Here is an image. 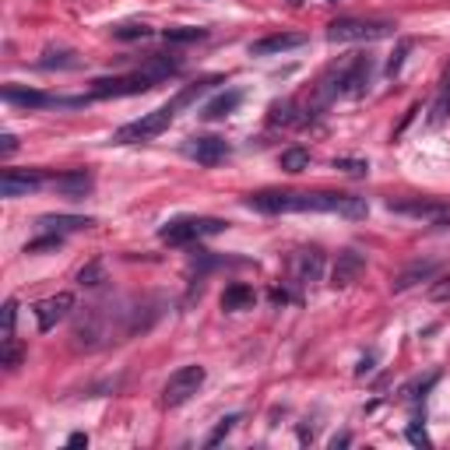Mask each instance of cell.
I'll return each instance as SVG.
<instances>
[{
    "instance_id": "obj_1",
    "label": "cell",
    "mask_w": 450,
    "mask_h": 450,
    "mask_svg": "<svg viewBox=\"0 0 450 450\" xmlns=\"http://www.w3.org/2000/svg\"><path fill=\"white\" fill-rule=\"evenodd\" d=\"M250 211H261V215H342V218H366L369 215V204L366 197L356 193H334V190H306V193H296V190H257L243 201Z\"/></svg>"
},
{
    "instance_id": "obj_2",
    "label": "cell",
    "mask_w": 450,
    "mask_h": 450,
    "mask_svg": "<svg viewBox=\"0 0 450 450\" xmlns=\"http://www.w3.org/2000/svg\"><path fill=\"white\" fill-rule=\"evenodd\" d=\"M394 21H376V18H338L327 25V43H373L394 35Z\"/></svg>"
},
{
    "instance_id": "obj_3",
    "label": "cell",
    "mask_w": 450,
    "mask_h": 450,
    "mask_svg": "<svg viewBox=\"0 0 450 450\" xmlns=\"http://www.w3.org/2000/svg\"><path fill=\"white\" fill-rule=\"evenodd\" d=\"M176 113H180V109H176L173 102H166V106H159V109L145 113L141 120L123 123V127L113 134V145H141V141H152V137H159V134L173 123V116H176Z\"/></svg>"
},
{
    "instance_id": "obj_4",
    "label": "cell",
    "mask_w": 450,
    "mask_h": 450,
    "mask_svg": "<svg viewBox=\"0 0 450 450\" xmlns=\"http://www.w3.org/2000/svg\"><path fill=\"white\" fill-rule=\"evenodd\" d=\"M225 229L222 218H204V215H186V218H173L159 229V240L169 243V247H186L193 240H204V236H218Z\"/></svg>"
},
{
    "instance_id": "obj_5",
    "label": "cell",
    "mask_w": 450,
    "mask_h": 450,
    "mask_svg": "<svg viewBox=\"0 0 450 450\" xmlns=\"http://www.w3.org/2000/svg\"><path fill=\"white\" fill-rule=\"evenodd\" d=\"M204 380H208V369H204V366H180V369L166 380V387H162V405H166V408L186 405V401L204 387Z\"/></svg>"
},
{
    "instance_id": "obj_6",
    "label": "cell",
    "mask_w": 450,
    "mask_h": 450,
    "mask_svg": "<svg viewBox=\"0 0 450 450\" xmlns=\"http://www.w3.org/2000/svg\"><path fill=\"white\" fill-rule=\"evenodd\" d=\"M387 211L408 215L429 225H447L450 222V201H433V197H405V201H387Z\"/></svg>"
},
{
    "instance_id": "obj_7",
    "label": "cell",
    "mask_w": 450,
    "mask_h": 450,
    "mask_svg": "<svg viewBox=\"0 0 450 450\" xmlns=\"http://www.w3.org/2000/svg\"><path fill=\"white\" fill-rule=\"evenodd\" d=\"M155 89L152 74L145 67H137L134 74H120V78H99L91 81V95L95 99H123V95H141V91Z\"/></svg>"
},
{
    "instance_id": "obj_8",
    "label": "cell",
    "mask_w": 450,
    "mask_h": 450,
    "mask_svg": "<svg viewBox=\"0 0 450 450\" xmlns=\"http://www.w3.org/2000/svg\"><path fill=\"white\" fill-rule=\"evenodd\" d=\"M109 342V327H106V310L102 306H85V313L74 320V345L78 349H99Z\"/></svg>"
},
{
    "instance_id": "obj_9",
    "label": "cell",
    "mask_w": 450,
    "mask_h": 450,
    "mask_svg": "<svg viewBox=\"0 0 450 450\" xmlns=\"http://www.w3.org/2000/svg\"><path fill=\"white\" fill-rule=\"evenodd\" d=\"M320 274H324V254H320L317 247L296 250V254L288 257V278H292L299 288L317 285V281H320Z\"/></svg>"
},
{
    "instance_id": "obj_10",
    "label": "cell",
    "mask_w": 450,
    "mask_h": 450,
    "mask_svg": "<svg viewBox=\"0 0 450 450\" xmlns=\"http://www.w3.org/2000/svg\"><path fill=\"white\" fill-rule=\"evenodd\" d=\"M369 81H373V57L356 53V57H349V60L342 64V91H345V95H352V99L366 95V91H369Z\"/></svg>"
},
{
    "instance_id": "obj_11",
    "label": "cell",
    "mask_w": 450,
    "mask_h": 450,
    "mask_svg": "<svg viewBox=\"0 0 450 450\" xmlns=\"http://www.w3.org/2000/svg\"><path fill=\"white\" fill-rule=\"evenodd\" d=\"M43 183H50L43 169H7L0 176V197H25V193L39 190Z\"/></svg>"
},
{
    "instance_id": "obj_12",
    "label": "cell",
    "mask_w": 450,
    "mask_h": 450,
    "mask_svg": "<svg viewBox=\"0 0 450 450\" xmlns=\"http://www.w3.org/2000/svg\"><path fill=\"white\" fill-rule=\"evenodd\" d=\"M71 310H74V296H71V292H57V296L43 299V303L35 306L39 331H43V334H46V331H53L60 320H67V317H71Z\"/></svg>"
},
{
    "instance_id": "obj_13",
    "label": "cell",
    "mask_w": 450,
    "mask_h": 450,
    "mask_svg": "<svg viewBox=\"0 0 450 450\" xmlns=\"http://www.w3.org/2000/svg\"><path fill=\"white\" fill-rule=\"evenodd\" d=\"M183 152H186L190 159H197L201 166H218V162L229 159V141H225V137H215V134H208V137H190Z\"/></svg>"
},
{
    "instance_id": "obj_14",
    "label": "cell",
    "mask_w": 450,
    "mask_h": 450,
    "mask_svg": "<svg viewBox=\"0 0 450 450\" xmlns=\"http://www.w3.org/2000/svg\"><path fill=\"white\" fill-rule=\"evenodd\" d=\"M50 186L60 193V197H71V201H81L95 190V180H91L89 169H67V173H57L50 176Z\"/></svg>"
},
{
    "instance_id": "obj_15",
    "label": "cell",
    "mask_w": 450,
    "mask_h": 450,
    "mask_svg": "<svg viewBox=\"0 0 450 450\" xmlns=\"http://www.w3.org/2000/svg\"><path fill=\"white\" fill-rule=\"evenodd\" d=\"M299 46H306L303 32H278V35H264V39L250 43V57H278V53H288Z\"/></svg>"
},
{
    "instance_id": "obj_16",
    "label": "cell",
    "mask_w": 450,
    "mask_h": 450,
    "mask_svg": "<svg viewBox=\"0 0 450 450\" xmlns=\"http://www.w3.org/2000/svg\"><path fill=\"white\" fill-rule=\"evenodd\" d=\"M4 102H11V106H25V109L71 106V99H60V95H46V91H35V89H18V85H7V89H4Z\"/></svg>"
},
{
    "instance_id": "obj_17",
    "label": "cell",
    "mask_w": 450,
    "mask_h": 450,
    "mask_svg": "<svg viewBox=\"0 0 450 450\" xmlns=\"http://www.w3.org/2000/svg\"><path fill=\"white\" fill-rule=\"evenodd\" d=\"M362 271H366V254H359V250H342L338 261H334V268H331V285L334 288H345V285L359 281Z\"/></svg>"
},
{
    "instance_id": "obj_18",
    "label": "cell",
    "mask_w": 450,
    "mask_h": 450,
    "mask_svg": "<svg viewBox=\"0 0 450 450\" xmlns=\"http://www.w3.org/2000/svg\"><path fill=\"white\" fill-rule=\"evenodd\" d=\"M437 274H440V261H415V264H408L405 271H398V274H394L390 288H394V292H408L412 285L429 281V278H437Z\"/></svg>"
},
{
    "instance_id": "obj_19",
    "label": "cell",
    "mask_w": 450,
    "mask_h": 450,
    "mask_svg": "<svg viewBox=\"0 0 450 450\" xmlns=\"http://www.w3.org/2000/svg\"><path fill=\"white\" fill-rule=\"evenodd\" d=\"M95 225V218L89 215H43L39 218V229L43 232H81V229H91Z\"/></svg>"
},
{
    "instance_id": "obj_20",
    "label": "cell",
    "mask_w": 450,
    "mask_h": 450,
    "mask_svg": "<svg viewBox=\"0 0 450 450\" xmlns=\"http://www.w3.org/2000/svg\"><path fill=\"white\" fill-rule=\"evenodd\" d=\"M254 303H257V292H254V285H247V281H232V285H225V292H222V310H225V313L250 310Z\"/></svg>"
},
{
    "instance_id": "obj_21",
    "label": "cell",
    "mask_w": 450,
    "mask_h": 450,
    "mask_svg": "<svg viewBox=\"0 0 450 450\" xmlns=\"http://www.w3.org/2000/svg\"><path fill=\"white\" fill-rule=\"evenodd\" d=\"M240 102H243V91L229 89V91H222V95H215V99L201 109V116H204V120H225V116H232V113L240 109Z\"/></svg>"
},
{
    "instance_id": "obj_22",
    "label": "cell",
    "mask_w": 450,
    "mask_h": 450,
    "mask_svg": "<svg viewBox=\"0 0 450 450\" xmlns=\"http://www.w3.org/2000/svg\"><path fill=\"white\" fill-rule=\"evenodd\" d=\"M43 71H78L81 67V57L74 50H46L43 60H39Z\"/></svg>"
},
{
    "instance_id": "obj_23",
    "label": "cell",
    "mask_w": 450,
    "mask_h": 450,
    "mask_svg": "<svg viewBox=\"0 0 450 450\" xmlns=\"http://www.w3.org/2000/svg\"><path fill=\"white\" fill-rule=\"evenodd\" d=\"M450 116V67L447 74H444V81H440V91H437V99H433V109H429V127H444Z\"/></svg>"
},
{
    "instance_id": "obj_24",
    "label": "cell",
    "mask_w": 450,
    "mask_h": 450,
    "mask_svg": "<svg viewBox=\"0 0 450 450\" xmlns=\"http://www.w3.org/2000/svg\"><path fill=\"white\" fill-rule=\"evenodd\" d=\"M21 359H25V345H21L18 338L0 342V366H4V369H18Z\"/></svg>"
},
{
    "instance_id": "obj_25",
    "label": "cell",
    "mask_w": 450,
    "mask_h": 450,
    "mask_svg": "<svg viewBox=\"0 0 450 450\" xmlns=\"http://www.w3.org/2000/svg\"><path fill=\"white\" fill-rule=\"evenodd\" d=\"M281 169H285V173H303V169H310V152H306V148H285V152H281Z\"/></svg>"
},
{
    "instance_id": "obj_26",
    "label": "cell",
    "mask_w": 450,
    "mask_h": 450,
    "mask_svg": "<svg viewBox=\"0 0 450 450\" xmlns=\"http://www.w3.org/2000/svg\"><path fill=\"white\" fill-rule=\"evenodd\" d=\"M102 281H106V264H102L99 257L89 261L85 268L78 271V285H81V288H95V285H102Z\"/></svg>"
},
{
    "instance_id": "obj_27",
    "label": "cell",
    "mask_w": 450,
    "mask_h": 450,
    "mask_svg": "<svg viewBox=\"0 0 450 450\" xmlns=\"http://www.w3.org/2000/svg\"><path fill=\"white\" fill-rule=\"evenodd\" d=\"M148 35H152V28L145 21L141 25L134 21V25H116L113 28V39H120V43H137V39H148Z\"/></svg>"
},
{
    "instance_id": "obj_28",
    "label": "cell",
    "mask_w": 450,
    "mask_h": 450,
    "mask_svg": "<svg viewBox=\"0 0 450 450\" xmlns=\"http://www.w3.org/2000/svg\"><path fill=\"white\" fill-rule=\"evenodd\" d=\"M236 422H240V415H236V412H232V415H225V419H218V426H215V429L208 433L204 447H218V444H222V440H225V437H229V433L236 429Z\"/></svg>"
},
{
    "instance_id": "obj_29",
    "label": "cell",
    "mask_w": 450,
    "mask_h": 450,
    "mask_svg": "<svg viewBox=\"0 0 450 450\" xmlns=\"http://www.w3.org/2000/svg\"><path fill=\"white\" fill-rule=\"evenodd\" d=\"M208 32L204 28H193V25H176V28H166V43H201Z\"/></svg>"
},
{
    "instance_id": "obj_30",
    "label": "cell",
    "mask_w": 450,
    "mask_h": 450,
    "mask_svg": "<svg viewBox=\"0 0 450 450\" xmlns=\"http://www.w3.org/2000/svg\"><path fill=\"white\" fill-rule=\"evenodd\" d=\"M64 243V236L60 232H46V236H39V240H28L25 243V254H43V250H57Z\"/></svg>"
},
{
    "instance_id": "obj_31",
    "label": "cell",
    "mask_w": 450,
    "mask_h": 450,
    "mask_svg": "<svg viewBox=\"0 0 450 450\" xmlns=\"http://www.w3.org/2000/svg\"><path fill=\"white\" fill-rule=\"evenodd\" d=\"M14 324H18V299L4 303V327H0V342L14 338Z\"/></svg>"
},
{
    "instance_id": "obj_32",
    "label": "cell",
    "mask_w": 450,
    "mask_h": 450,
    "mask_svg": "<svg viewBox=\"0 0 450 450\" xmlns=\"http://www.w3.org/2000/svg\"><path fill=\"white\" fill-rule=\"evenodd\" d=\"M292 109H296V102H292V99H285V102H274V106H271V123H296V120H299V116H296V113H292Z\"/></svg>"
},
{
    "instance_id": "obj_33",
    "label": "cell",
    "mask_w": 450,
    "mask_h": 450,
    "mask_svg": "<svg viewBox=\"0 0 450 450\" xmlns=\"http://www.w3.org/2000/svg\"><path fill=\"white\" fill-rule=\"evenodd\" d=\"M408 50H412V39H401V43H398V50H394V57L387 60V74H390V78H398V74H401V67H405V57H408Z\"/></svg>"
},
{
    "instance_id": "obj_34",
    "label": "cell",
    "mask_w": 450,
    "mask_h": 450,
    "mask_svg": "<svg viewBox=\"0 0 450 450\" xmlns=\"http://www.w3.org/2000/svg\"><path fill=\"white\" fill-rule=\"evenodd\" d=\"M334 169H342L349 176H366L369 173V162H362V159H334Z\"/></svg>"
},
{
    "instance_id": "obj_35",
    "label": "cell",
    "mask_w": 450,
    "mask_h": 450,
    "mask_svg": "<svg viewBox=\"0 0 450 450\" xmlns=\"http://www.w3.org/2000/svg\"><path fill=\"white\" fill-rule=\"evenodd\" d=\"M405 437H408V444H415V447H433V440H429V433L422 429V422H412V426L405 429Z\"/></svg>"
},
{
    "instance_id": "obj_36",
    "label": "cell",
    "mask_w": 450,
    "mask_h": 450,
    "mask_svg": "<svg viewBox=\"0 0 450 450\" xmlns=\"http://www.w3.org/2000/svg\"><path fill=\"white\" fill-rule=\"evenodd\" d=\"M429 296H433V299H450V274L444 278V281H437V285L429 288Z\"/></svg>"
},
{
    "instance_id": "obj_37",
    "label": "cell",
    "mask_w": 450,
    "mask_h": 450,
    "mask_svg": "<svg viewBox=\"0 0 450 450\" xmlns=\"http://www.w3.org/2000/svg\"><path fill=\"white\" fill-rule=\"evenodd\" d=\"M14 148H18V137H14V134H4V137H0V155L7 159V155H14Z\"/></svg>"
},
{
    "instance_id": "obj_38",
    "label": "cell",
    "mask_w": 450,
    "mask_h": 450,
    "mask_svg": "<svg viewBox=\"0 0 450 450\" xmlns=\"http://www.w3.org/2000/svg\"><path fill=\"white\" fill-rule=\"evenodd\" d=\"M67 447H89V437L85 433H71L67 437Z\"/></svg>"
},
{
    "instance_id": "obj_39",
    "label": "cell",
    "mask_w": 450,
    "mask_h": 450,
    "mask_svg": "<svg viewBox=\"0 0 450 450\" xmlns=\"http://www.w3.org/2000/svg\"><path fill=\"white\" fill-rule=\"evenodd\" d=\"M349 444H352V437H349V433H334V437H331V447H334V450L349 447Z\"/></svg>"
},
{
    "instance_id": "obj_40",
    "label": "cell",
    "mask_w": 450,
    "mask_h": 450,
    "mask_svg": "<svg viewBox=\"0 0 450 450\" xmlns=\"http://www.w3.org/2000/svg\"><path fill=\"white\" fill-rule=\"evenodd\" d=\"M373 362H376V356H366V359H362L359 366H356V376H366V373L373 369Z\"/></svg>"
},
{
    "instance_id": "obj_41",
    "label": "cell",
    "mask_w": 450,
    "mask_h": 450,
    "mask_svg": "<svg viewBox=\"0 0 450 450\" xmlns=\"http://www.w3.org/2000/svg\"><path fill=\"white\" fill-rule=\"evenodd\" d=\"M292 4H303V0H292Z\"/></svg>"
}]
</instances>
